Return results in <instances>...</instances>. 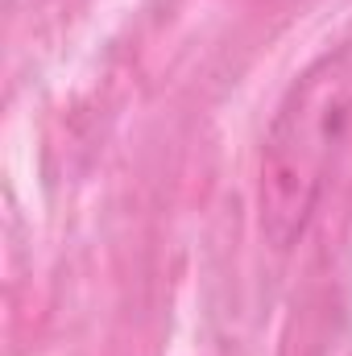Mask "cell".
Returning a JSON list of instances; mask_svg holds the SVG:
<instances>
[{"label": "cell", "instance_id": "6da1fadb", "mask_svg": "<svg viewBox=\"0 0 352 356\" xmlns=\"http://www.w3.org/2000/svg\"><path fill=\"white\" fill-rule=\"evenodd\" d=\"M352 141V42L311 58L273 108L257 166V220L269 249H294Z\"/></svg>", "mask_w": 352, "mask_h": 356}]
</instances>
